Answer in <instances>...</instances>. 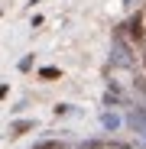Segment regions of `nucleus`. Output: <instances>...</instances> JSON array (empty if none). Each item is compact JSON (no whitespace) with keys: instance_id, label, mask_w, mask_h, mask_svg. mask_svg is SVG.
<instances>
[{"instance_id":"obj_2","label":"nucleus","mask_w":146,"mask_h":149,"mask_svg":"<svg viewBox=\"0 0 146 149\" xmlns=\"http://www.w3.org/2000/svg\"><path fill=\"white\" fill-rule=\"evenodd\" d=\"M33 149H62L59 143H39V146H33Z\"/></svg>"},{"instance_id":"obj_1","label":"nucleus","mask_w":146,"mask_h":149,"mask_svg":"<svg viewBox=\"0 0 146 149\" xmlns=\"http://www.w3.org/2000/svg\"><path fill=\"white\" fill-rule=\"evenodd\" d=\"M26 130H33V120H16L13 123V133H26Z\"/></svg>"}]
</instances>
